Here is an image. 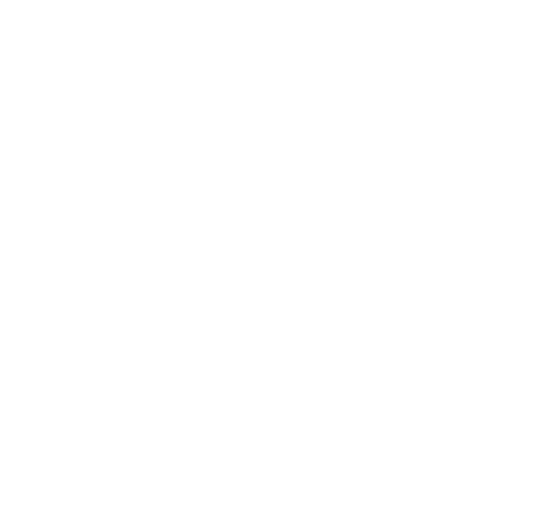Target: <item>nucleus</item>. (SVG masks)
Masks as SVG:
<instances>
[]
</instances>
